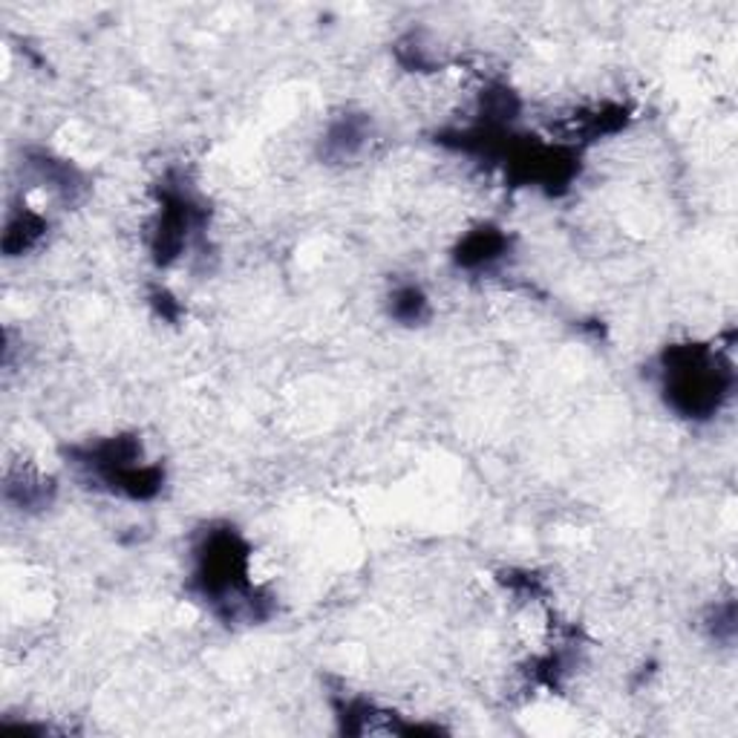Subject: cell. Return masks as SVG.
<instances>
[{"mask_svg": "<svg viewBox=\"0 0 738 738\" xmlns=\"http://www.w3.org/2000/svg\"><path fill=\"white\" fill-rule=\"evenodd\" d=\"M393 315L405 324H419L427 315V297L415 286L398 289L396 297H393Z\"/></svg>", "mask_w": 738, "mask_h": 738, "instance_id": "5b68a950", "label": "cell"}, {"mask_svg": "<svg viewBox=\"0 0 738 738\" xmlns=\"http://www.w3.org/2000/svg\"><path fill=\"white\" fill-rule=\"evenodd\" d=\"M199 591L211 597V604L231 611L251 609L255 614V586L248 579V548L231 528L208 534L206 546L199 548L197 565Z\"/></svg>", "mask_w": 738, "mask_h": 738, "instance_id": "6da1fadb", "label": "cell"}, {"mask_svg": "<svg viewBox=\"0 0 738 738\" xmlns=\"http://www.w3.org/2000/svg\"><path fill=\"white\" fill-rule=\"evenodd\" d=\"M505 246H508V239L502 237L500 231L477 229L461 239L456 260H459V266H465V269H482V266H491L493 260H500Z\"/></svg>", "mask_w": 738, "mask_h": 738, "instance_id": "3957f363", "label": "cell"}, {"mask_svg": "<svg viewBox=\"0 0 738 738\" xmlns=\"http://www.w3.org/2000/svg\"><path fill=\"white\" fill-rule=\"evenodd\" d=\"M724 393L722 370L713 352L681 347L667 355V398L683 415H706Z\"/></svg>", "mask_w": 738, "mask_h": 738, "instance_id": "7a4b0ae2", "label": "cell"}, {"mask_svg": "<svg viewBox=\"0 0 738 738\" xmlns=\"http://www.w3.org/2000/svg\"><path fill=\"white\" fill-rule=\"evenodd\" d=\"M44 231H47L44 216L30 211V208H21L17 214L9 216L7 231H3V251L9 257L24 255V251L35 248V243H38Z\"/></svg>", "mask_w": 738, "mask_h": 738, "instance_id": "277c9868", "label": "cell"}]
</instances>
